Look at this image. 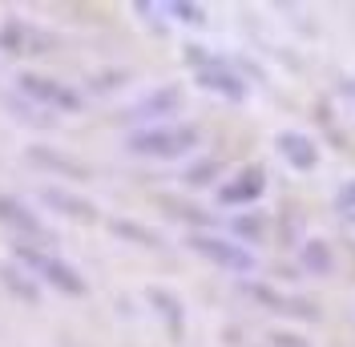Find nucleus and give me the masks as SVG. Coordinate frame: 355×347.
<instances>
[{
  "label": "nucleus",
  "instance_id": "7",
  "mask_svg": "<svg viewBox=\"0 0 355 347\" xmlns=\"http://www.w3.org/2000/svg\"><path fill=\"white\" fill-rule=\"evenodd\" d=\"M275 146H279V158L287 162L291 170H315L319 166V146L311 142L303 130H283L279 137H275Z\"/></svg>",
  "mask_w": 355,
  "mask_h": 347
},
{
  "label": "nucleus",
  "instance_id": "12",
  "mask_svg": "<svg viewBox=\"0 0 355 347\" xmlns=\"http://www.w3.org/2000/svg\"><path fill=\"white\" fill-rule=\"evenodd\" d=\"M178 101H182V93H178V89H157L154 97H146V101L133 109V113H137V117H154V113H174Z\"/></svg>",
  "mask_w": 355,
  "mask_h": 347
},
{
  "label": "nucleus",
  "instance_id": "15",
  "mask_svg": "<svg viewBox=\"0 0 355 347\" xmlns=\"http://www.w3.org/2000/svg\"><path fill=\"white\" fill-rule=\"evenodd\" d=\"M162 12H170L174 21H186V24H198L202 21V4H182V0H166V4H157Z\"/></svg>",
  "mask_w": 355,
  "mask_h": 347
},
{
  "label": "nucleus",
  "instance_id": "4",
  "mask_svg": "<svg viewBox=\"0 0 355 347\" xmlns=\"http://www.w3.org/2000/svg\"><path fill=\"white\" fill-rule=\"evenodd\" d=\"M190 61H194V81H198V89L218 93V97H226V101H243V97H246V81L226 65V61L198 53V44L190 49Z\"/></svg>",
  "mask_w": 355,
  "mask_h": 347
},
{
  "label": "nucleus",
  "instance_id": "11",
  "mask_svg": "<svg viewBox=\"0 0 355 347\" xmlns=\"http://www.w3.org/2000/svg\"><path fill=\"white\" fill-rule=\"evenodd\" d=\"M250 295H254V299H263V303H275V311H283V315H307V319L315 315L307 303H299V299H287V295H275L270 287H250Z\"/></svg>",
  "mask_w": 355,
  "mask_h": 347
},
{
  "label": "nucleus",
  "instance_id": "1",
  "mask_svg": "<svg viewBox=\"0 0 355 347\" xmlns=\"http://www.w3.org/2000/svg\"><path fill=\"white\" fill-rule=\"evenodd\" d=\"M202 142L198 126H182V121H157V126H141L125 137L130 153L137 158H154V162H174L186 158Z\"/></svg>",
  "mask_w": 355,
  "mask_h": 347
},
{
  "label": "nucleus",
  "instance_id": "10",
  "mask_svg": "<svg viewBox=\"0 0 355 347\" xmlns=\"http://www.w3.org/2000/svg\"><path fill=\"white\" fill-rule=\"evenodd\" d=\"M0 44L8 49V53H28L24 44H41V53H44V44H49V37H41L33 24H21V21H8L4 24V33H0Z\"/></svg>",
  "mask_w": 355,
  "mask_h": 347
},
{
  "label": "nucleus",
  "instance_id": "6",
  "mask_svg": "<svg viewBox=\"0 0 355 347\" xmlns=\"http://www.w3.org/2000/svg\"><path fill=\"white\" fill-rule=\"evenodd\" d=\"M266 194V170L263 166H246V170L230 174L218 186V202L222 206H250Z\"/></svg>",
  "mask_w": 355,
  "mask_h": 347
},
{
  "label": "nucleus",
  "instance_id": "18",
  "mask_svg": "<svg viewBox=\"0 0 355 347\" xmlns=\"http://www.w3.org/2000/svg\"><path fill=\"white\" fill-rule=\"evenodd\" d=\"M339 89H343V93L352 97V105H355V77H343V81H339Z\"/></svg>",
  "mask_w": 355,
  "mask_h": 347
},
{
  "label": "nucleus",
  "instance_id": "3",
  "mask_svg": "<svg viewBox=\"0 0 355 347\" xmlns=\"http://www.w3.org/2000/svg\"><path fill=\"white\" fill-rule=\"evenodd\" d=\"M17 262H21L28 275H37L41 282H49L53 291H61V295H85V279L77 275V266H69L65 259L49 255V251H41V246L17 242Z\"/></svg>",
  "mask_w": 355,
  "mask_h": 347
},
{
  "label": "nucleus",
  "instance_id": "14",
  "mask_svg": "<svg viewBox=\"0 0 355 347\" xmlns=\"http://www.w3.org/2000/svg\"><path fill=\"white\" fill-rule=\"evenodd\" d=\"M335 214L355 226V178H352V182H343V186L335 190Z\"/></svg>",
  "mask_w": 355,
  "mask_h": 347
},
{
  "label": "nucleus",
  "instance_id": "16",
  "mask_svg": "<svg viewBox=\"0 0 355 347\" xmlns=\"http://www.w3.org/2000/svg\"><path fill=\"white\" fill-rule=\"evenodd\" d=\"M150 299L154 303H162V315H170V323H182V311H178V299L174 295H166V291H150Z\"/></svg>",
  "mask_w": 355,
  "mask_h": 347
},
{
  "label": "nucleus",
  "instance_id": "5",
  "mask_svg": "<svg viewBox=\"0 0 355 347\" xmlns=\"http://www.w3.org/2000/svg\"><path fill=\"white\" fill-rule=\"evenodd\" d=\"M17 89L33 105H44V109H57V113H77L81 109V93L57 77H44V73H21L17 77Z\"/></svg>",
  "mask_w": 355,
  "mask_h": 347
},
{
  "label": "nucleus",
  "instance_id": "9",
  "mask_svg": "<svg viewBox=\"0 0 355 347\" xmlns=\"http://www.w3.org/2000/svg\"><path fill=\"white\" fill-rule=\"evenodd\" d=\"M299 266L307 271V275H315V279H327L335 271V255L331 246L323 239H307L303 246H299Z\"/></svg>",
  "mask_w": 355,
  "mask_h": 347
},
{
  "label": "nucleus",
  "instance_id": "2",
  "mask_svg": "<svg viewBox=\"0 0 355 347\" xmlns=\"http://www.w3.org/2000/svg\"><path fill=\"white\" fill-rule=\"evenodd\" d=\"M186 242H190L194 255H202L210 266H218V271H226V275H254V271H259V255H254L243 239L198 230V235H190Z\"/></svg>",
  "mask_w": 355,
  "mask_h": 347
},
{
  "label": "nucleus",
  "instance_id": "8",
  "mask_svg": "<svg viewBox=\"0 0 355 347\" xmlns=\"http://www.w3.org/2000/svg\"><path fill=\"white\" fill-rule=\"evenodd\" d=\"M0 222H4V226H12L17 235H24L28 246H37V242L49 239V230L41 226V218L33 214L28 206H21L17 198H0Z\"/></svg>",
  "mask_w": 355,
  "mask_h": 347
},
{
  "label": "nucleus",
  "instance_id": "13",
  "mask_svg": "<svg viewBox=\"0 0 355 347\" xmlns=\"http://www.w3.org/2000/svg\"><path fill=\"white\" fill-rule=\"evenodd\" d=\"M44 202H53V206H65V214L81 218V222H93V202H81V198L65 194V190H44Z\"/></svg>",
  "mask_w": 355,
  "mask_h": 347
},
{
  "label": "nucleus",
  "instance_id": "17",
  "mask_svg": "<svg viewBox=\"0 0 355 347\" xmlns=\"http://www.w3.org/2000/svg\"><path fill=\"white\" fill-rule=\"evenodd\" d=\"M275 347H311V344H303V335H287V331H279V335H275Z\"/></svg>",
  "mask_w": 355,
  "mask_h": 347
}]
</instances>
